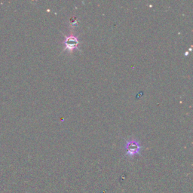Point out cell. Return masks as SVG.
<instances>
[{"label":"cell","instance_id":"cell-1","mask_svg":"<svg viewBox=\"0 0 193 193\" xmlns=\"http://www.w3.org/2000/svg\"><path fill=\"white\" fill-rule=\"evenodd\" d=\"M141 145L140 142L136 140H128L124 144V151L125 155L130 158L135 156L140 153L141 151Z\"/></svg>","mask_w":193,"mask_h":193},{"label":"cell","instance_id":"cell-2","mask_svg":"<svg viewBox=\"0 0 193 193\" xmlns=\"http://www.w3.org/2000/svg\"><path fill=\"white\" fill-rule=\"evenodd\" d=\"M79 40L75 36H70L65 38V40L63 41V45L66 50L69 51H73L74 49H76L79 45Z\"/></svg>","mask_w":193,"mask_h":193}]
</instances>
